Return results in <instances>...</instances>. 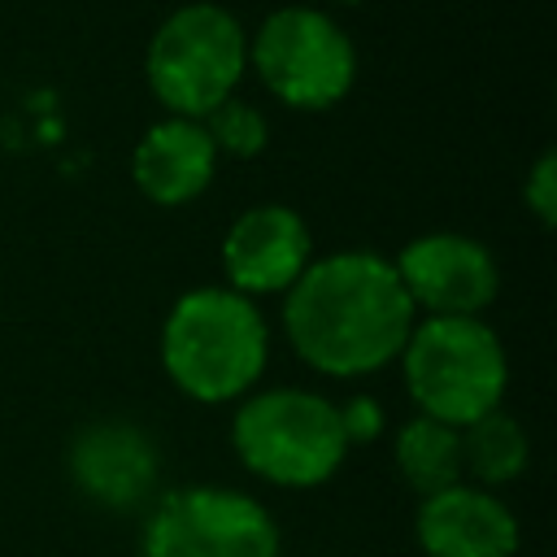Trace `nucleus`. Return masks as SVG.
<instances>
[{
    "label": "nucleus",
    "mask_w": 557,
    "mask_h": 557,
    "mask_svg": "<svg viewBox=\"0 0 557 557\" xmlns=\"http://www.w3.org/2000/svg\"><path fill=\"white\" fill-rule=\"evenodd\" d=\"M396 366L418 413L457 431L500 409L509 387V352L483 318H418Z\"/></svg>",
    "instance_id": "obj_3"
},
{
    "label": "nucleus",
    "mask_w": 557,
    "mask_h": 557,
    "mask_svg": "<svg viewBox=\"0 0 557 557\" xmlns=\"http://www.w3.org/2000/svg\"><path fill=\"white\" fill-rule=\"evenodd\" d=\"M527 461H531V440L513 413L492 409V413L474 418L470 426H461V479L466 483L496 492V487L522 479Z\"/></svg>",
    "instance_id": "obj_14"
},
{
    "label": "nucleus",
    "mask_w": 557,
    "mask_h": 557,
    "mask_svg": "<svg viewBox=\"0 0 557 557\" xmlns=\"http://www.w3.org/2000/svg\"><path fill=\"white\" fill-rule=\"evenodd\" d=\"M392 461H396L400 483L418 500L435 496V492L461 483V431L440 418L413 413L392 440Z\"/></svg>",
    "instance_id": "obj_13"
},
{
    "label": "nucleus",
    "mask_w": 557,
    "mask_h": 557,
    "mask_svg": "<svg viewBox=\"0 0 557 557\" xmlns=\"http://www.w3.org/2000/svg\"><path fill=\"white\" fill-rule=\"evenodd\" d=\"M418 322L392 257L339 248L313 257L283 292V335L292 352L326 379H366L392 366Z\"/></svg>",
    "instance_id": "obj_1"
},
{
    "label": "nucleus",
    "mask_w": 557,
    "mask_h": 557,
    "mask_svg": "<svg viewBox=\"0 0 557 557\" xmlns=\"http://www.w3.org/2000/svg\"><path fill=\"white\" fill-rule=\"evenodd\" d=\"M331 4H366V0H331Z\"/></svg>",
    "instance_id": "obj_18"
},
{
    "label": "nucleus",
    "mask_w": 557,
    "mask_h": 557,
    "mask_svg": "<svg viewBox=\"0 0 557 557\" xmlns=\"http://www.w3.org/2000/svg\"><path fill=\"white\" fill-rule=\"evenodd\" d=\"M248 74V30L213 0L178 4L161 17L144 52V78L170 117L200 122L222 100L239 96Z\"/></svg>",
    "instance_id": "obj_5"
},
{
    "label": "nucleus",
    "mask_w": 557,
    "mask_h": 557,
    "mask_svg": "<svg viewBox=\"0 0 557 557\" xmlns=\"http://www.w3.org/2000/svg\"><path fill=\"white\" fill-rule=\"evenodd\" d=\"M522 209L535 218L540 231H548L557 222V152L544 148L527 174H522Z\"/></svg>",
    "instance_id": "obj_16"
},
{
    "label": "nucleus",
    "mask_w": 557,
    "mask_h": 557,
    "mask_svg": "<svg viewBox=\"0 0 557 557\" xmlns=\"http://www.w3.org/2000/svg\"><path fill=\"white\" fill-rule=\"evenodd\" d=\"M231 448L248 474L287 492L322 487L348 457L335 400L309 387L248 392L231 418Z\"/></svg>",
    "instance_id": "obj_4"
},
{
    "label": "nucleus",
    "mask_w": 557,
    "mask_h": 557,
    "mask_svg": "<svg viewBox=\"0 0 557 557\" xmlns=\"http://www.w3.org/2000/svg\"><path fill=\"white\" fill-rule=\"evenodd\" d=\"M139 557H283L274 513L235 487L191 483L165 492L148 518Z\"/></svg>",
    "instance_id": "obj_7"
},
{
    "label": "nucleus",
    "mask_w": 557,
    "mask_h": 557,
    "mask_svg": "<svg viewBox=\"0 0 557 557\" xmlns=\"http://www.w3.org/2000/svg\"><path fill=\"white\" fill-rule=\"evenodd\" d=\"M65 474L83 500L109 513H131L157 492L161 448L144 426L126 418H100L74 431L65 448Z\"/></svg>",
    "instance_id": "obj_9"
},
{
    "label": "nucleus",
    "mask_w": 557,
    "mask_h": 557,
    "mask_svg": "<svg viewBox=\"0 0 557 557\" xmlns=\"http://www.w3.org/2000/svg\"><path fill=\"white\" fill-rule=\"evenodd\" d=\"M218 161L222 157L200 122L165 113L161 122H152L139 135V144L131 152V178L144 191V200H152L161 209H178L209 191Z\"/></svg>",
    "instance_id": "obj_12"
},
{
    "label": "nucleus",
    "mask_w": 557,
    "mask_h": 557,
    "mask_svg": "<svg viewBox=\"0 0 557 557\" xmlns=\"http://www.w3.org/2000/svg\"><path fill=\"white\" fill-rule=\"evenodd\" d=\"M200 126H205V135L213 139L218 157H231V161H257V157L265 152V144H270V122H265V113H261L252 100H244V96H231V100H222L218 109H209V113L200 117Z\"/></svg>",
    "instance_id": "obj_15"
},
{
    "label": "nucleus",
    "mask_w": 557,
    "mask_h": 557,
    "mask_svg": "<svg viewBox=\"0 0 557 557\" xmlns=\"http://www.w3.org/2000/svg\"><path fill=\"white\" fill-rule=\"evenodd\" d=\"M313 261V235L292 205H252L222 235L226 287L261 300L283 296Z\"/></svg>",
    "instance_id": "obj_10"
},
{
    "label": "nucleus",
    "mask_w": 557,
    "mask_h": 557,
    "mask_svg": "<svg viewBox=\"0 0 557 557\" xmlns=\"http://www.w3.org/2000/svg\"><path fill=\"white\" fill-rule=\"evenodd\" d=\"M157 352L165 379L183 396L226 405L257 387L270 361V326L257 300L231 292L226 283H209L170 305Z\"/></svg>",
    "instance_id": "obj_2"
},
{
    "label": "nucleus",
    "mask_w": 557,
    "mask_h": 557,
    "mask_svg": "<svg viewBox=\"0 0 557 557\" xmlns=\"http://www.w3.org/2000/svg\"><path fill=\"white\" fill-rule=\"evenodd\" d=\"M392 270L422 318H483L500 292V265L492 248L461 231H426L409 239Z\"/></svg>",
    "instance_id": "obj_8"
},
{
    "label": "nucleus",
    "mask_w": 557,
    "mask_h": 557,
    "mask_svg": "<svg viewBox=\"0 0 557 557\" xmlns=\"http://www.w3.org/2000/svg\"><path fill=\"white\" fill-rule=\"evenodd\" d=\"M248 70L278 104L326 113L357 83V44L326 9L283 4L248 35Z\"/></svg>",
    "instance_id": "obj_6"
},
{
    "label": "nucleus",
    "mask_w": 557,
    "mask_h": 557,
    "mask_svg": "<svg viewBox=\"0 0 557 557\" xmlns=\"http://www.w3.org/2000/svg\"><path fill=\"white\" fill-rule=\"evenodd\" d=\"M413 540L426 557H513L522 527L496 492L461 479L418 500Z\"/></svg>",
    "instance_id": "obj_11"
},
{
    "label": "nucleus",
    "mask_w": 557,
    "mask_h": 557,
    "mask_svg": "<svg viewBox=\"0 0 557 557\" xmlns=\"http://www.w3.org/2000/svg\"><path fill=\"white\" fill-rule=\"evenodd\" d=\"M335 409H339V431H344L348 448L374 444V440L383 435V426H387V413H383V405H379L374 396H348V400L335 405Z\"/></svg>",
    "instance_id": "obj_17"
}]
</instances>
